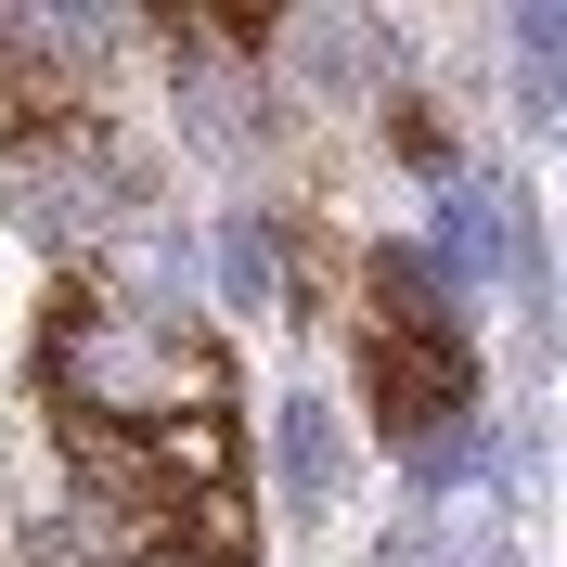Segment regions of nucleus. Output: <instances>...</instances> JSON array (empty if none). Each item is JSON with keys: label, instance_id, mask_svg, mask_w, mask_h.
Wrapping results in <instances>:
<instances>
[{"label": "nucleus", "instance_id": "f257e3e1", "mask_svg": "<svg viewBox=\"0 0 567 567\" xmlns=\"http://www.w3.org/2000/svg\"><path fill=\"white\" fill-rule=\"evenodd\" d=\"M39 388L52 425H168V413H233L219 336L194 310H142L116 284H65L52 336H39Z\"/></svg>", "mask_w": 567, "mask_h": 567}, {"label": "nucleus", "instance_id": "f03ea898", "mask_svg": "<svg viewBox=\"0 0 567 567\" xmlns=\"http://www.w3.org/2000/svg\"><path fill=\"white\" fill-rule=\"evenodd\" d=\"M361 388H374V425L425 477L477 464V439H464V413H477V336H464V310H452V284H439L425 246H388L374 284H361Z\"/></svg>", "mask_w": 567, "mask_h": 567}, {"label": "nucleus", "instance_id": "7ed1b4c3", "mask_svg": "<svg viewBox=\"0 0 567 567\" xmlns=\"http://www.w3.org/2000/svg\"><path fill=\"white\" fill-rule=\"evenodd\" d=\"M284 491H297V503H322V491H336V439H322V413H310V400H284Z\"/></svg>", "mask_w": 567, "mask_h": 567}, {"label": "nucleus", "instance_id": "20e7f679", "mask_svg": "<svg viewBox=\"0 0 567 567\" xmlns=\"http://www.w3.org/2000/svg\"><path fill=\"white\" fill-rule=\"evenodd\" d=\"M219 284H233L246 310H271V297H284V246L258 233V219H233V246H219Z\"/></svg>", "mask_w": 567, "mask_h": 567}]
</instances>
